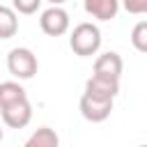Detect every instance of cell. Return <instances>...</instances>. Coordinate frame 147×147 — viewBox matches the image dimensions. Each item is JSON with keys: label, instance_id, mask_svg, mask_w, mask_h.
I'll return each instance as SVG.
<instances>
[{"label": "cell", "instance_id": "5b68a950", "mask_svg": "<svg viewBox=\"0 0 147 147\" xmlns=\"http://www.w3.org/2000/svg\"><path fill=\"white\" fill-rule=\"evenodd\" d=\"M0 115H2V122L9 126V129H23L30 124L32 119V103L28 99L23 101H16L11 106H5L0 108Z\"/></svg>", "mask_w": 147, "mask_h": 147}, {"label": "cell", "instance_id": "7c38bea8", "mask_svg": "<svg viewBox=\"0 0 147 147\" xmlns=\"http://www.w3.org/2000/svg\"><path fill=\"white\" fill-rule=\"evenodd\" d=\"M131 44L138 53H147V21H140L131 30Z\"/></svg>", "mask_w": 147, "mask_h": 147}, {"label": "cell", "instance_id": "ba28073f", "mask_svg": "<svg viewBox=\"0 0 147 147\" xmlns=\"http://www.w3.org/2000/svg\"><path fill=\"white\" fill-rule=\"evenodd\" d=\"M83 7L96 21H113L122 7V0H83Z\"/></svg>", "mask_w": 147, "mask_h": 147}, {"label": "cell", "instance_id": "9a60e30c", "mask_svg": "<svg viewBox=\"0 0 147 147\" xmlns=\"http://www.w3.org/2000/svg\"><path fill=\"white\" fill-rule=\"evenodd\" d=\"M46 2H51V5H62V2H67V0H46Z\"/></svg>", "mask_w": 147, "mask_h": 147}, {"label": "cell", "instance_id": "7a4b0ae2", "mask_svg": "<svg viewBox=\"0 0 147 147\" xmlns=\"http://www.w3.org/2000/svg\"><path fill=\"white\" fill-rule=\"evenodd\" d=\"M7 69L14 78L18 80H30L34 78L37 69H39V62H37V55L30 51V48H11L7 53Z\"/></svg>", "mask_w": 147, "mask_h": 147}, {"label": "cell", "instance_id": "5bb4252c", "mask_svg": "<svg viewBox=\"0 0 147 147\" xmlns=\"http://www.w3.org/2000/svg\"><path fill=\"white\" fill-rule=\"evenodd\" d=\"M122 7L129 14H147V0H122Z\"/></svg>", "mask_w": 147, "mask_h": 147}, {"label": "cell", "instance_id": "e0dca14e", "mask_svg": "<svg viewBox=\"0 0 147 147\" xmlns=\"http://www.w3.org/2000/svg\"><path fill=\"white\" fill-rule=\"evenodd\" d=\"M140 147H147V145H140Z\"/></svg>", "mask_w": 147, "mask_h": 147}, {"label": "cell", "instance_id": "6da1fadb", "mask_svg": "<svg viewBox=\"0 0 147 147\" xmlns=\"http://www.w3.org/2000/svg\"><path fill=\"white\" fill-rule=\"evenodd\" d=\"M69 48L78 55V57H90L96 55V51L101 48V30L94 23H78L71 34H69Z\"/></svg>", "mask_w": 147, "mask_h": 147}, {"label": "cell", "instance_id": "8fae6325", "mask_svg": "<svg viewBox=\"0 0 147 147\" xmlns=\"http://www.w3.org/2000/svg\"><path fill=\"white\" fill-rule=\"evenodd\" d=\"M18 32V14L14 7L0 5V39H11Z\"/></svg>", "mask_w": 147, "mask_h": 147}, {"label": "cell", "instance_id": "9c48e42d", "mask_svg": "<svg viewBox=\"0 0 147 147\" xmlns=\"http://www.w3.org/2000/svg\"><path fill=\"white\" fill-rule=\"evenodd\" d=\"M23 147H60V136L51 126H39L37 131H32Z\"/></svg>", "mask_w": 147, "mask_h": 147}, {"label": "cell", "instance_id": "277c9868", "mask_svg": "<svg viewBox=\"0 0 147 147\" xmlns=\"http://www.w3.org/2000/svg\"><path fill=\"white\" fill-rule=\"evenodd\" d=\"M78 108H80V115L87 119V122H103L110 117L113 113V101H106V99H94L90 94L83 92L80 101H78Z\"/></svg>", "mask_w": 147, "mask_h": 147}, {"label": "cell", "instance_id": "52a82bcc", "mask_svg": "<svg viewBox=\"0 0 147 147\" xmlns=\"http://www.w3.org/2000/svg\"><path fill=\"white\" fill-rule=\"evenodd\" d=\"M85 94L94 96V99H106V101H115V96L119 94V80L113 78H103V76H94L87 78L85 83Z\"/></svg>", "mask_w": 147, "mask_h": 147}, {"label": "cell", "instance_id": "3957f363", "mask_svg": "<svg viewBox=\"0 0 147 147\" xmlns=\"http://www.w3.org/2000/svg\"><path fill=\"white\" fill-rule=\"evenodd\" d=\"M69 25H71V18L67 9H62L60 5H51L39 16V28L48 37H62L64 32H69Z\"/></svg>", "mask_w": 147, "mask_h": 147}, {"label": "cell", "instance_id": "8992f818", "mask_svg": "<svg viewBox=\"0 0 147 147\" xmlns=\"http://www.w3.org/2000/svg\"><path fill=\"white\" fill-rule=\"evenodd\" d=\"M122 71H124V60H122V55L115 53V51L101 53V55L94 60V76H103V78L119 80Z\"/></svg>", "mask_w": 147, "mask_h": 147}, {"label": "cell", "instance_id": "30bf717a", "mask_svg": "<svg viewBox=\"0 0 147 147\" xmlns=\"http://www.w3.org/2000/svg\"><path fill=\"white\" fill-rule=\"evenodd\" d=\"M23 99H28V92L23 90L21 83H16V80H5V83H0V108L11 106V103L23 101Z\"/></svg>", "mask_w": 147, "mask_h": 147}, {"label": "cell", "instance_id": "4fadbf2b", "mask_svg": "<svg viewBox=\"0 0 147 147\" xmlns=\"http://www.w3.org/2000/svg\"><path fill=\"white\" fill-rule=\"evenodd\" d=\"M41 2H44V0H11V7L16 9V14L30 16V14H37V11H39Z\"/></svg>", "mask_w": 147, "mask_h": 147}, {"label": "cell", "instance_id": "2e32d148", "mask_svg": "<svg viewBox=\"0 0 147 147\" xmlns=\"http://www.w3.org/2000/svg\"><path fill=\"white\" fill-rule=\"evenodd\" d=\"M2 138H5V131H2V126H0V142H2Z\"/></svg>", "mask_w": 147, "mask_h": 147}]
</instances>
